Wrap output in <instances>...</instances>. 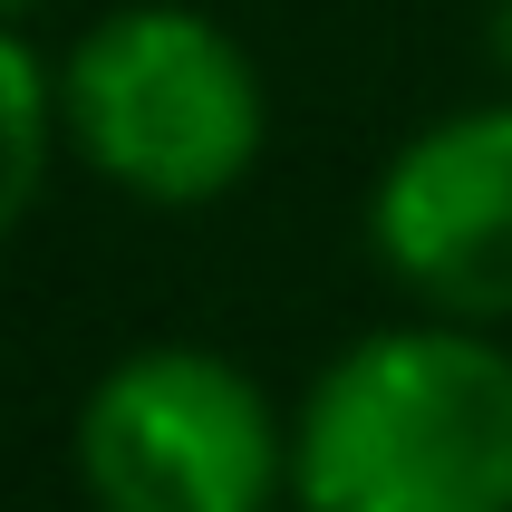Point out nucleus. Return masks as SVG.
Listing matches in <instances>:
<instances>
[{"instance_id":"nucleus-6","label":"nucleus","mask_w":512,"mask_h":512,"mask_svg":"<svg viewBox=\"0 0 512 512\" xmlns=\"http://www.w3.org/2000/svg\"><path fill=\"white\" fill-rule=\"evenodd\" d=\"M493 58H503V78H512V0H493Z\"/></svg>"},{"instance_id":"nucleus-3","label":"nucleus","mask_w":512,"mask_h":512,"mask_svg":"<svg viewBox=\"0 0 512 512\" xmlns=\"http://www.w3.org/2000/svg\"><path fill=\"white\" fill-rule=\"evenodd\" d=\"M78 474L97 512H271L290 435L213 348H136L78 406Z\"/></svg>"},{"instance_id":"nucleus-4","label":"nucleus","mask_w":512,"mask_h":512,"mask_svg":"<svg viewBox=\"0 0 512 512\" xmlns=\"http://www.w3.org/2000/svg\"><path fill=\"white\" fill-rule=\"evenodd\" d=\"M377 261L435 319H512V107L445 116L397 145L368 203Z\"/></svg>"},{"instance_id":"nucleus-1","label":"nucleus","mask_w":512,"mask_h":512,"mask_svg":"<svg viewBox=\"0 0 512 512\" xmlns=\"http://www.w3.org/2000/svg\"><path fill=\"white\" fill-rule=\"evenodd\" d=\"M300 512H512V358L474 319L339 348L290 426Z\"/></svg>"},{"instance_id":"nucleus-5","label":"nucleus","mask_w":512,"mask_h":512,"mask_svg":"<svg viewBox=\"0 0 512 512\" xmlns=\"http://www.w3.org/2000/svg\"><path fill=\"white\" fill-rule=\"evenodd\" d=\"M49 136H58V78L39 68L29 39L0 29V242L20 232V213L39 203L49 174Z\"/></svg>"},{"instance_id":"nucleus-7","label":"nucleus","mask_w":512,"mask_h":512,"mask_svg":"<svg viewBox=\"0 0 512 512\" xmlns=\"http://www.w3.org/2000/svg\"><path fill=\"white\" fill-rule=\"evenodd\" d=\"M20 10H29V0H0V20H20Z\"/></svg>"},{"instance_id":"nucleus-2","label":"nucleus","mask_w":512,"mask_h":512,"mask_svg":"<svg viewBox=\"0 0 512 512\" xmlns=\"http://www.w3.org/2000/svg\"><path fill=\"white\" fill-rule=\"evenodd\" d=\"M58 126L136 203H213L261 165V68L223 20L136 0L87 29L58 68Z\"/></svg>"}]
</instances>
